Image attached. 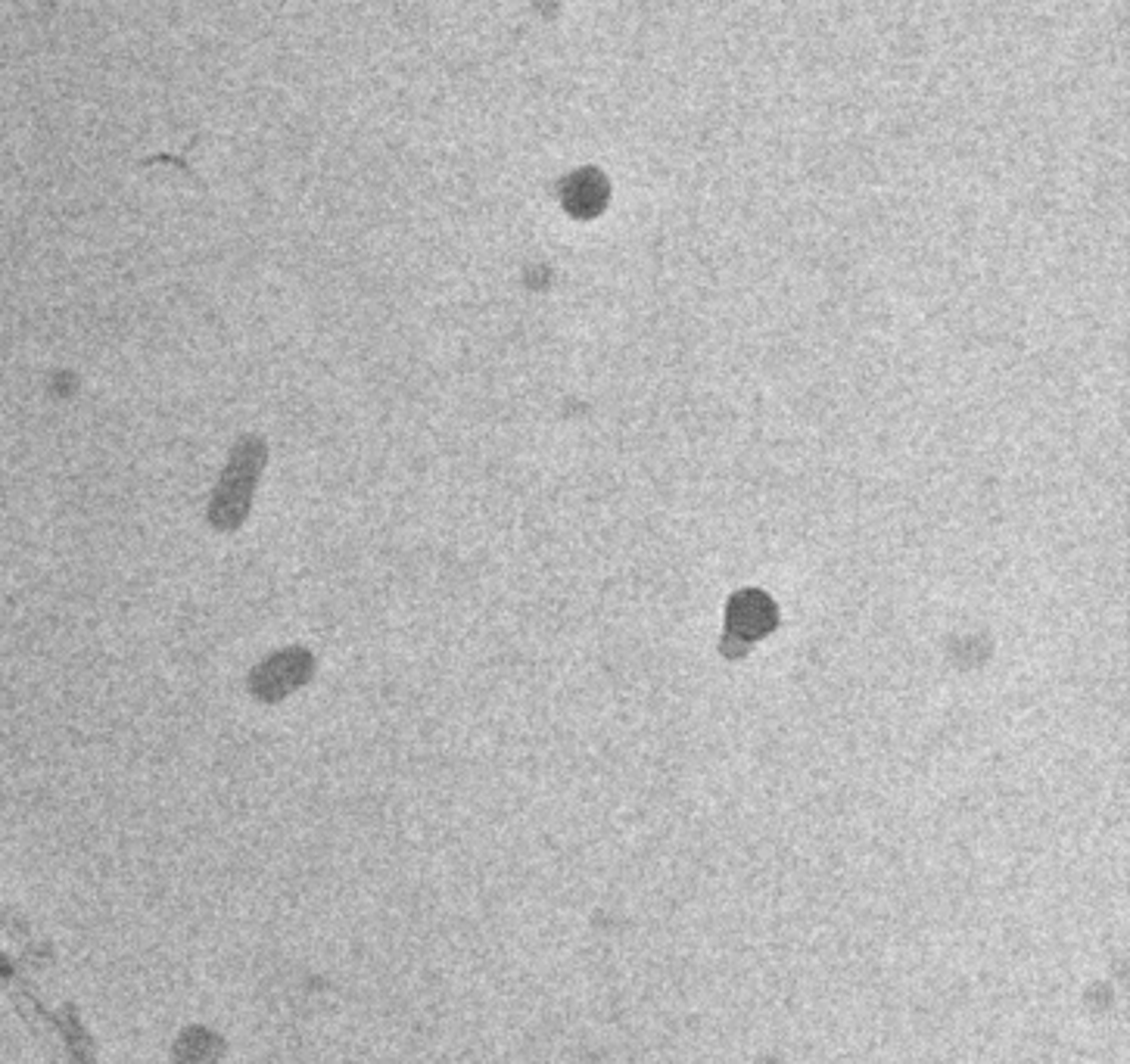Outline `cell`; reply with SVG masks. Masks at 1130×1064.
Returning <instances> with one entry per match:
<instances>
[{"instance_id":"obj_1","label":"cell","mask_w":1130,"mask_h":1064,"mask_svg":"<svg viewBox=\"0 0 1130 1064\" xmlns=\"http://www.w3.org/2000/svg\"><path fill=\"white\" fill-rule=\"evenodd\" d=\"M751 607L754 610H744L741 601L732 604V629L738 635H763V629H769V622L776 619L773 604H769L766 598H760V594H754V604Z\"/></svg>"}]
</instances>
